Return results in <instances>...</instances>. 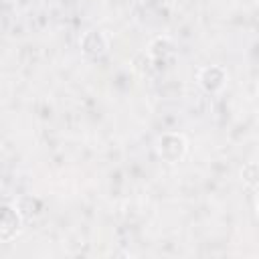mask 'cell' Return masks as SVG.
Returning <instances> with one entry per match:
<instances>
[{"label": "cell", "instance_id": "cell-1", "mask_svg": "<svg viewBox=\"0 0 259 259\" xmlns=\"http://www.w3.org/2000/svg\"><path fill=\"white\" fill-rule=\"evenodd\" d=\"M20 231V214L16 210H12L10 206H4L2 212V241H10L16 233Z\"/></svg>", "mask_w": 259, "mask_h": 259}, {"label": "cell", "instance_id": "cell-2", "mask_svg": "<svg viewBox=\"0 0 259 259\" xmlns=\"http://www.w3.org/2000/svg\"><path fill=\"white\" fill-rule=\"evenodd\" d=\"M81 47H83V51H85L87 55H95V57H97V55H103V53H105L107 40H105V36H103L101 32L91 30V32H87V34L83 36Z\"/></svg>", "mask_w": 259, "mask_h": 259}, {"label": "cell", "instance_id": "cell-3", "mask_svg": "<svg viewBox=\"0 0 259 259\" xmlns=\"http://www.w3.org/2000/svg\"><path fill=\"white\" fill-rule=\"evenodd\" d=\"M200 83L208 91H217L225 83V73L221 67H206L200 71Z\"/></svg>", "mask_w": 259, "mask_h": 259}]
</instances>
